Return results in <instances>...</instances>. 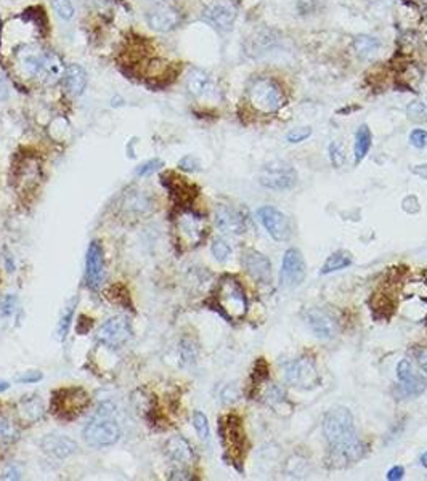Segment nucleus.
<instances>
[{"label":"nucleus","instance_id":"f257e3e1","mask_svg":"<svg viewBox=\"0 0 427 481\" xmlns=\"http://www.w3.org/2000/svg\"><path fill=\"white\" fill-rule=\"evenodd\" d=\"M323 435L330 446V462L334 467L354 464L365 456V446L357 436L349 408L334 406L325 414Z\"/></svg>","mask_w":427,"mask_h":481},{"label":"nucleus","instance_id":"f03ea898","mask_svg":"<svg viewBox=\"0 0 427 481\" xmlns=\"http://www.w3.org/2000/svg\"><path fill=\"white\" fill-rule=\"evenodd\" d=\"M214 307L229 321H241L248 313V297L243 285L233 276H224L212 295Z\"/></svg>","mask_w":427,"mask_h":481},{"label":"nucleus","instance_id":"7ed1b4c3","mask_svg":"<svg viewBox=\"0 0 427 481\" xmlns=\"http://www.w3.org/2000/svg\"><path fill=\"white\" fill-rule=\"evenodd\" d=\"M82 436L92 447H108L119 441L121 428L115 419V408L110 403L100 406L98 412L84 427Z\"/></svg>","mask_w":427,"mask_h":481},{"label":"nucleus","instance_id":"20e7f679","mask_svg":"<svg viewBox=\"0 0 427 481\" xmlns=\"http://www.w3.org/2000/svg\"><path fill=\"white\" fill-rule=\"evenodd\" d=\"M248 98L249 103L264 114L278 113L286 103L283 89L277 80L270 78L254 79L248 87Z\"/></svg>","mask_w":427,"mask_h":481},{"label":"nucleus","instance_id":"39448f33","mask_svg":"<svg viewBox=\"0 0 427 481\" xmlns=\"http://www.w3.org/2000/svg\"><path fill=\"white\" fill-rule=\"evenodd\" d=\"M89 403L90 397L84 388H60L56 390L54 398H51V412L56 417L63 419V421H73V419L84 412V409L89 406Z\"/></svg>","mask_w":427,"mask_h":481},{"label":"nucleus","instance_id":"423d86ee","mask_svg":"<svg viewBox=\"0 0 427 481\" xmlns=\"http://www.w3.org/2000/svg\"><path fill=\"white\" fill-rule=\"evenodd\" d=\"M219 432L227 454H230L233 460H240L246 451V433L240 416L229 414V416L222 417Z\"/></svg>","mask_w":427,"mask_h":481},{"label":"nucleus","instance_id":"0eeeda50","mask_svg":"<svg viewBox=\"0 0 427 481\" xmlns=\"http://www.w3.org/2000/svg\"><path fill=\"white\" fill-rule=\"evenodd\" d=\"M259 182L262 187L273 189V191H288L296 185L297 174L291 164L273 161V163L265 164L260 170Z\"/></svg>","mask_w":427,"mask_h":481},{"label":"nucleus","instance_id":"6e6552de","mask_svg":"<svg viewBox=\"0 0 427 481\" xmlns=\"http://www.w3.org/2000/svg\"><path fill=\"white\" fill-rule=\"evenodd\" d=\"M283 377L289 385L301 390H310L320 384L316 366L310 358H299L283 364Z\"/></svg>","mask_w":427,"mask_h":481},{"label":"nucleus","instance_id":"1a4fd4ad","mask_svg":"<svg viewBox=\"0 0 427 481\" xmlns=\"http://www.w3.org/2000/svg\"><path fill=\"white\" fill-rule=\"evenodd\" d=\"M307 274V266L305 260H303L302 252L294 249H288L283 255V263L281 270H279V283L283 288L294 289L297 285H301L305 279Z\"/></svg>","mask_w":427,"mask_h":481},{"label":"nucleus","instance_id":"9d476101","mask_svg":"<svg viewBox=\"0 0 427 481\" xmlns=\"http://www.w3.org/2000/svg\"><path fill=\"white\" fill-rule=\"evenodd\" d=\"M308 329L313 332V336L318 337L320 340H331L338 336V319L325 308H308L303 313Z\"/></svg>","mask_w":427,"mask_h":481},{"label":"nucleus","instance_id":"9b49d317","mask_svg":"<svg viewBox=\"0 0 427 481\" xmlns=\"http://www.w3.org/2000/svg\"><path fill=\"white\" fill-rule=\"evenodd\" d=\"M175 231H177L178 239L183 242V246L188 247L198 246L206 236L204 220L192 211H183L180 213L175 220Z\"/></svg>","mask_w":427,"mask_h":481},{"label":"nucleus","instance_id":"f8f14e48","mask_svg":"<svg viewBox=\"0 0 427 481\" xmlns=\"http://www.w3.org/2000/svg\"><path fill=\"white\" fill-rule=\"evenodd\" d=\"M257 215L265 230H267L268 235L275 241L286 242L291 239V223H289V218L281 211H278L277 207L272 206H264L257 211Z\"/></svg>","mask_w":427,"mask_h":481},{"label":"nucleus","instance_id":"ddd939ff","mask_svg":"<svg viewBox=\"0 0 427 481\" xmlns=\"http://www.w3.org/2000/svg\"><path fill=\"white\" fill-rule=\"evenodd\" d=\"M132 337L130 322L126 318H113L98 329L97 339L110 349H121Z\"/></svg>","mask_w":427,"mask_h":481},{"label":"nucleus","instance_id":"4468645a","mask_svg":"<svg viewBox=\"0 0 427 481\" xmlns=\"http://www.w3.org/2000/svg\"><path fill=\"white\" fill-rule=\"evenodd\" d=\"M397 379L400 382V397H419L427 388L426 379L416 373L408 360H402L397 364Z\"/></svg>","mask_w":427,"mask_h":481},{"label":"nucleus","instance_id":"2eb2a0df","mask_svg":"<svg viewBox=\"0 0 427 481\" xmlns=\"http://www.w3.org/2000/svg\"><path fill=\"white\" fill-rule=\"evenodd\" d=\"M243 266L251 278L259 284H270L272 283V263L264 254L259 250L248 249L243 254Z\"/></svg>","mask_w":427,"mask_h":481},{"label":"nucleus","instance_id":"dca6fc26","mask_svg":"<svg viewBox=\"0 0 427 481\" xmlns=\"http://www.w3.org/2000/svg\"><path fill=\"white\" fill-rule=\"evenodd\" d=\"M146 23L151 30L158 32H169L175 30L180 23V12L168 3H161L146 13Z\"/></svg>","mask_w":427,"mask_h":481},{"label":"nucleus","instance_id":"f3484780","mask_svg":"<svg viewBox=\"0 0 427 481\" xmlns=\"http://www.w3.org/2000/svg\"><path fill=\"white\" fill-rule=\"evenodd\" d=\"M41 178V167L36 159L25 157L20 164L15 165V174H13V185L20 189L21 193H27L34 189Z\"/></svg>","mask_w":427,"mask_h":481},{"label":"nucleus","instance_id":"a211bd4d","mask_svg":"<svg viewBox=\"0 0 427 481\" xmlns=\"http://www.w3.org/2000/svg\"><path fill=\"white\" fill-rule=\"evenodd\" d=\"M104 260H103V249L100 242L93 241L89 246L87 260H85V283L90 289H98L103 279Z\"/></svg>","mask_w":427,"mask_h":481},{"label":"nucleus","instance_id":"6ab92c4d","mask_svg":"<svg viewBox=\"0 0 427 481\" xmlns=\"http://www.w3.org/2000/svg\"><path fill=\"white\" fill-rule=\"evenodd\" d=\"M204 20L219 31H230L236 20V10L229 2H216L206 8Z\"/></svg>","mask_w":427,"mask_h":481},{"label":"nucleus","instance_id":"aec40b11","mask_svg":"<svg viewBox=\"0 0 427 481\" xmlns=\"http://www.w3.org/2000/svg\"><path fill=\"white\" fill-rule=\"evenodd\" d=\"M216 226L220 231L229 233V235H243L246 230L244 217L238 211L229 206H219L216 209Z\"/></svg>","mask_w":427,"mask_h":481},{"label":"nucleus","instance_id":"412c9836","mask_svg":"<svg viewBox=\"0 0 427 481\" xmlns=\"http://www.w3.org/2000/svg\"><path fill=\"white\" fill-rule=\"evenodd\" d=\"M41 447L44 449V452L56 457V459H66L71 454H74L78 451V443L71 440L69 436L66 435H58V433H50L42 438Z\"/></svg>","mask_w":427,"mask_h":481},{"label":"nucleus","instance_id":"4be33fe9","mask_svg":"<svg viewBox=\"0 0 427 481\" xmlns=\"http://www.w3.org/2000/svg\"><path fill=\"white\" fill-rule=\"evenodd\" d=\"M44 50L37 45H23L20 51H16V61L20 64L23 74L30 78H39V71L44 60Z\"/></svg>","mask_w":427,"mask_h":481},{"label":"nucleus","instance_id":"5701e85b","mask_svg":"<svg viewBox=\"0 0 427 481\" xmlns=\"http://www.w3.org/2000/svg\"><path fill=\"white\" fill-rule=\"evenodd\" d=\"M187 89L198 98H209L217 93L214 79L203 69H192L187 75Z\"/></svg>","mask_w":427,"mask_h":481},{"label":"nucleus","instance_id":"b1692460","mask_svg":"<svg viewBox=\"0 0 427 481\" xmlns=\"http://www.w3.org/2000/svg\"><path fill=\"white\" fill-rule=\"evenodd\" d=\"M163 185L169 189L175 201L180 204L192 202L196 198L198 189L188 183L183 177H177L175 174H168L163 177Z\"/></svg>","mask_w":427,"mask_h":481},{"label":"nucleus","instance_id":"393cba45","mask_svg":"<svg viewBox=\"0 0 427 481\" xmlns=\"http://www.w3.org/2000/svg\"><path fill=\"white\" fill-rule=\"evenodd\" d=\"M165 454L175 464L187 467L194 462V452L189 443L182 436H172L165 443Z\"/></svg>","mask_w":427,"mask_h":481},{"label":"nucleus","instance_id":"a878e982","mask_svg":"<svg viewBox=\"0 0 427 481\" xmlns=\"http://www.w3.org/2000/svg\"><path fill=\"white\" fill-rule=\"evenodd\" d=\"M63 73H65L63 61L60 60V56L51 54V51H45L44 60H42L41 71H39V78L37 79L44 80L45 84H55L56 80H60Z\"/></svg>","mask_w":427,"mask_h":481},{"label":"nucleus","instance_id":"bb28decb","mask_svg":"<svg viewBox=\"0 0 427 481\" xmlns=\"http://www.w3.org/2000/svg\"><path fill=\"white\" fill-rule=\"evenodd\" d=\"M65 85L73 97H79L84 93L85 87H87V73L82 66L69 64L65 69Z\"/></svg>","mask_w":427,"mask_h":481},{"label":"nucleus","instance_id":"cd10ccee","mask_svg":"<svg viewBox=\"0 0 427 481\" xmlns=\"http://www.w3.org/2000/svg\"><path fill=\"white\" fill-rule=\"evenodd\" d=\"M18 412H20V419L26 425H31L36 421L44 416V406H42V401L39 397H32V398H25L18 404Z\"/></svg>","mask_w":427,"mask_h":481},{"label":"nucleus","instance_id":"c85d7f7f","mask_svg":"<svg viewBox=\"0 0 427 481\" xmlns=\"http://www.w3.org/2000/svg\"><path fill=\"white\" fill-rule=\"evenodd\" d=\"M373 145V133L369 130L367 124L358 127L357 133H355V146H354V154H355V163L360 164L365 157L368 156L369 150Z\"/></svg>","mask_w":427,"mask_h":481},{"label":"nucleus","instance_id":"c756f323","mask_svg":"<svg viewBox=\"0 0 427 481\" xmlns=\"http://www.w3.org/2000/svg\"><path fill=\"white\" fill-rule=\"evenodd\" d=\"M350 265H352V254L347 250H338L325 260V263L320 270V274L336 273V271L349 268Z\"/></svg>","mask_w":427,"mask_h":481},{"label":"nucleus","instance_id":"7c9ffc66","mask_svg":"<svg viewBox=\"0 0 427 481\" xmlns=\"http://www.w3.org/2000/svg\"><path fill=\"white\" fill-rule=\"evenodd\" d=\"M354 50L362 60H369L381 50V42L371 36H358L354 40Z\"/></svg>","mask_w":427,"mask_h":481},{"label":"nucleus","instance_id":"2f4dec72","mask_svg":"<svg viewBox=\"0 0 427 481\" xmlns=\"http://www.w3.org/2000/svg\"><path fill=\"white\" fill-rule=\"evenodd\" d=\"M18 438H20V430H18L15 423L8 417L0 416V443L10 445V443H15Z\"/></svg>","mask_w":427,"mask_h":481},{"label":"nucleus","instance_id":"473e14b6","mask_svg":"<svg viewBox=\"0 0 427 481\" xmlns=\"http://www.w3.org/2000/svg\"><path fill=\"white\" fill-rule=\"evenodd\" d=\"M264 399L267 401L272 408H278L279 404L286 403V392L278 385H268L264 392Z\"/></svg>","mask_w":427,"mask_h":481},{"label":"nucleus","instance_id":"72a5a7b5","mask_svg":"<svg viewBox=\"0 0 427 481\" xmlns=\"http://www.w3.org/2000/svg\"><path fill=\"white\" fill-rule=\"evenodd\" d=\"M406 116L411 122L424 124L427 122V104L422 102H413L408 104Z\"/></svg>","mask_w":427,"mask_h":481},{"label":"nucleus","instance_id":"f704fd0d","mask_svg":"<svg viewBox=\"0 0 427 481\" xmlns=\"http://www.w3.org/2000/svg\"><path fill=\"white\" fill-rule=\"evenodd\" d=\"M211 252H212V255L216 257L217 261H222V263H224V261H227V260L230 259L231 247H230L229 242L224 241V239H220V237H217V239L212 241Z\"/></svg>","mask_w":427,"mask_h":481},{"label":"nucleus","instance_id":"c9c22d12","mask_svg":"<svg viewBox=\"0 0 427 481\" xmlns=\"http://www.w3.org/2000/svg\"><path fill=\"white\" fill-rule=\"evenodd\" d=\"M328 152H330L331 164H333L336 169L343 167L344 163H345V152H344L343 143H341V141H331L330 148H328Z\"/></svg>","mask_w":427,"mask_h":481},{"label":"nucleus","instance_id":"e433bc0d","mask_svg":"<svg viewBox=\"0 0 427 481\" xmlns=\"http://www.w3.org/2000/svg\"><path fill=\"white\" fill-rule=\"evenodd\" d=\"M193 427H194V430H196L198 436L201 438V440H204V441L209 440V436H211V430H209L207 417L204 416L203 412L196 411V412L193 414Z\"/></svg>","mask_w":427,"mask_h":481},{"label":"nucleus","instance_id":"4c0bfd02","mask_svg":"<svg viewBox=\"0 0 427 481\" xmlns=\"http://www.w3.org/2000/svg\"><path fill=\"white\" fill-rule=\"evenodd\" d=\"M51 5H54L55 13L61 20H71L73 18L74 7L71 0H51Z\"/></svg>","mask_w":427,"mask_h":481},{"label":"nucleus","instance_id":"58836bf2","mask_svg":"<svg viewBox=\"0 0 427 481\" xmlns=\"http://www.w3.org/2000/svg\"><path fill=\"white\" fill-rule=\"evenodd\" d=\"M268 379V364L265 363L264 358L257 360V363L254 366V373H253V384L255 387L259 385H264Z\"/></svg>","mask_w":427,"mask_h":481},{"label":"nucleus","instance_id":"ea45409f","mask_svg":"<svg viewBox=\"0 0 427 481\" xmlns=\"http://www.w3.org/2000/svg\"><path fill=\"white\" fill-rule=\"evenodd\" d=\"M18 309V298L15 295H7L5 298L0 302V314L3 318H12Z\"/></svg>","mask_w":427,"mask_h":481},{"label":"nucleus","instance_id":"a19ab883","mask_svg":"<svg viewBox=\"0 0 427 481\" xmlns=\"http://www.w3.org/2000/svg\"><path fill=\"white\" fill-rule=\"evenodd\" d=\"M312 135V127H297L292 128L291 132H288L286 140L288 143H292V145H296V143H302L305 141L308 137Z\"/></svg>","mask_w":427,"mask_h":481},{"label":"nucleus","instance_id":"79ce46f5","mask_svg":"<svg viewBox=\"0 0 427 481\" xmlns=\"http://www.w3.org/2000/svg\"><path fill=\"white\" fill-rule=\"evenodd\" d=\"M73 308H74V303L68 305V307H66V309L63 312V316H61V321L58 325V336H60L61 340L65 339L66 334H68V331H69L71 319H73Z\"/></svg>","mask_w":427,"mask_h":481},{"label":"nucleus","instance_id":"37998d69","mask_svg":"<svg viewBox=\"0 0 427 481\" xmlns=\"http://www.w3.org/2000/svg\"><path fill=\"white\" fill-rule=\"evenodd\" d=\"M180 351H182V358L185 363H193L194 360H196V355H198V349H196V345L193 344L192 340L189 339H185L182 342V347H180Z\"/></svg>","mask_w":427,"mask_h":481},{"label":"nucleus","instance_id":"c03bdc74","mask_svg":"<svg viewBox=\"0 0 427 481\" xmlns=\"http://www.w3.org/2000/svg\"><path fill=\"white\" fill-rule=\"evenodd\" d=\"M163 161L161 159H153V161H148V163H145V164H141L139 169L135 170V174L139 175V177H146V175H150V174H153L156 172V170H159L161 167H163Z\"/></svg>","mask_w":427,"mask_h":481},{"label":"nucleus","instance_id":"a18cd8bd","mask_svg":"<svg viewBox=\"0 0 427 481\" xmlns=\"http://www.w3.org/2000/svg\"><path fill=\"white\" fill-rule=\"evenodd\" d=\"M410 143L417 150H422V148L427 146V132L424 128H415L410 133Z\"/></svg>","mask_w":427,"mask_h":481},{"label":"nucleus","instance_id":"49530a36","mask_svg":"<svg viewBox=\"0 0 427 481\" xmlns=\"http://www.w3.org/2000/svg\"><path fill=\"white\" fill-rule=\"evenodd\" d=\"M178 167L182 170H187V172H194V170H198L199 167V161L194 156H185L178 163Z\"/></svg>","mask_w":427,"mask_h":481},{"label":"nucleus","instance_id":"de8ad7c7","mask_svg":"<svg viewBox=\"0 0 427 481\" xmlns=\"http://www.w3.org/2000/svg\"><path fill=\"white\" fill-rule=\"evenodd\" d=\"M415 356H416L417 366H419L421 371L426 374V377H427V349H424V347H422V349H417L415 351Z\"/></svg>","mask_w":427,"mask_h":481},{"label":"nucleus","instance_id":"09e8293b","mask_svg":"<svg viewBox=\"0 0 427 481\" xmlns=\"http://www.w3.org/2000/svg\"><path fill=\"white\" fill-rule=\"evenodd\" d=\"M2 480H21V470L16 465H8L5 470L2 471Z\"/></svg>","mask_w":427,"mask_h":481},{"label":"nucleus","instance_id":"8fccbe9b","mask_svg":"<svg viewBox=\"0 0 427 481\" xmlns=\"http://www.w3.org/2000/svg\"><path fill=\"white\" fill-rule=\"evenodd\" d=\"M42 379V374L37 371V373H25L21 377L16 379L18 384H34L37 380Z\"/></svg>","mask_w":427,"mask_h":481},{"label":"nucleus","instance_id":"3c124183","mask_svg":"<svg viewBox=\"0 0 427 481\" xmlns=\"http://www.w3.org/2000/svg\"><path fill=\"white\" fill-rule=\"evenodd\" d=\"M403 475H405V469H403L402 465H395V467H392V469L387 471L386 478L389 481H398V480L403 478Z\"/></svg>","mask_w":427,"mask_h":481},{"label":"nucleus","instance_id":"603ef678","mask_svg":"<svg viewBox=\"0 0 427 481\" xmlns=\"http://www.w3.org/2000/svg\"><path fill=\"white\" fill-rule=\"evenodd\" d=\"M8 95H10V89H8V82L7 79L3 78L2 74H0V103L5 102L8 98Z\"/></svg>","mask_w":427,"mask_h":481},{"label":"nucleus","instance_id":"864d4df0","mask_svg":"<svg viewBox=\"0 0 427 481\" xmlns=\"http://www.w3.org/2000/svg\"><path fill=\"white\" fill-rule=\"evenodd\" d=\"M8 388H10V382H7V380H0V393L5 392Z\"/></svg>","mask_w":427,"mask_h":481},{"label":"nucleus","instance_id":"5fc2aeb1","mask_svg":"<svg viewBox=\"0 0 427 481\" xmlns=\"http://www.w3.org/2000/svg\"><path fill=\"white\" fill-rule=\"evenodd\" d=\"M419 462H421L422 467H427V451L422 452L421 457H419Z\"/></svg>","mask_w":427,"mask_h":481},{"label":"nucleus","instance_id":"6e6d98bb","mask_svg":"<svg viewBox=\"0 0 427 481\" xmlns=\"http://www.w3.org/2000/svg\"><path fill=\"white\" fill-rule=\"evenodd\" d=\"M148 2H159V0H148Z\"/></svg>","mask_w":427,"mask_h":481}]
</instances>
